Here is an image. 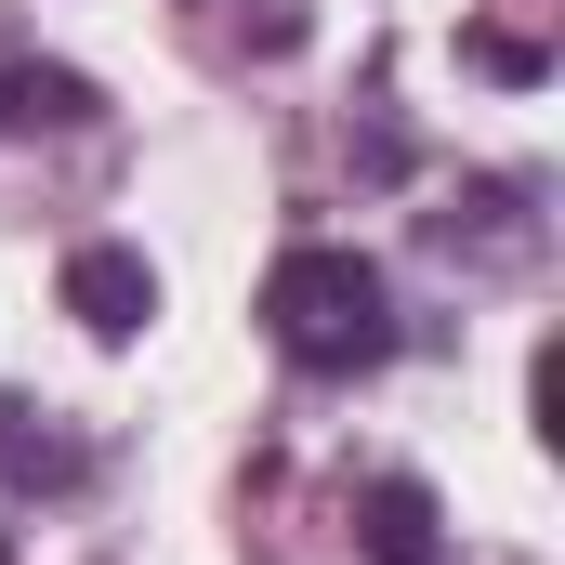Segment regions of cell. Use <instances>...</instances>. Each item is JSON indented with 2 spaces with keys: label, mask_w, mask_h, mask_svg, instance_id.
<instances>
[{
  "label": "cell",
  "mask_w": 565,
  "mask_h": 565,
  "mask_svg": "<svg viewBox=\"0 0 565 565\" xmlns=\"http://www.w3.org/2000/svg\"><path fill=\"white\" fill-rule=\"evenodd\" d=\"M106 106H93V79H66V66H0V132H93Z\"/></svg>",
  "instance_id": "cell-5"
},
{
  "label": "cell",
  "mask_w": 565,
  "mask_h": 565,
  "mask_svg": "<svg viewBox=\"0 0 565 565\" xmlns=\"http://www.w3.org/2000/svg\"><path fill=\"white\" fill-rule=\"evenodd\" d=\"M0 487H26V500H53V487H79V447L40 422L26 395H0Z\"/></svg>",
  "instance_id": "cell-6"
},
{
  "label": "cell",
  "mask_w": 565,
  "mask_h": 565,
  "mask_svg": "<svg viewBox=\"0 0 565 565\" xmlns=\"http://www.w3.org/2000/svg\"><path fill=\"white\" fill-rule=\"evenodd\" d=\"M355 553H369V565H434V553H447V513H434L422 473H369V500H355Z\"/></svg>",
  "instance_id": "cell-4"
},
{
  "label": "cell",
  "mask_w": 565,
  "mask_h": 565,
  "mask_svg": "<svg viewBox=\"0 0 565 565\" xmlns=\"http://www.w3.org/2000/svg\"><path fill=\"white\" fill-rule=\"evenodd\" d=\"M66 316H79L93 342H132L145 316H158V264H145L132 237H79V250H66Z\"/></svg>",
  "instance_id": "cell-3"
},
{
  "label": "cell",
  "mask_w": 565,
  "mask_h": 565,
  "mask_svg": "<svg viewBox=\"0 0 565 565\" xmlns=\"http://www.w3.org/2000/svg\"><path fill=\"white\" fill-rule=\"evenodd\" d=\"M264 329H277L289 369H316V382H369L382 355H395V289L369 250H342V237H289L277 277H264Z\"/></svg>",
  "instance_id": "cell-1"
},
{
  "label": "cell",
  "mask_w": 565,
  "mask_h": 565,
  "mask_svg": "<svg viewBox=\"0 0 565 565\" xmlns=\"http://www.w3.org/2000/svg\"><path fill=\"white\" fill-rule=\"evenodd\" d=\"M540 211H526V184H460L447 211H434V250L447 264H473V277H513V264H540Z\"/></svg>",
  "instance_id": "cell-2"
}]
</instances>
